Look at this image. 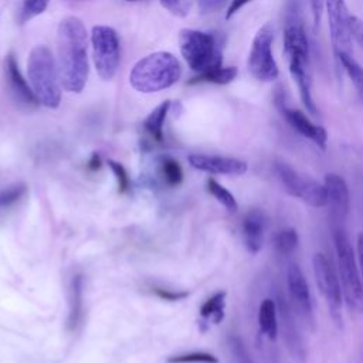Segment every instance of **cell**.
I'll return each mask as SVG.
<instances>
[{
  "instance_id": "cell-10",
  "label": "cell",
  "mask_w": 363,
  "mask_h": 363,
  "mask_svg": "<svg viewBox=\"0 0 363 363\" xmlns=\"http://www.w3.org/2000/svg\"><path fill=\"white\" fill-rule=\"evenodd\" d=\"M313 275L318 289L325 298L333 318H339L343 296L340 279L330 261L322 252H318L313 257Z\"/></svg>"
},
{
  "instance_id": "cell-14",
  "label": "cell",
  "mask_w": 363,
  "mask_h": 363,
  "mask_svg": "<svg viewBox=\"0 0 363 363\" xmlns=\"http://www.w3.org/2000/svg\"><path fill=\"white\" fill-rule=\"evenodd\" d=\"M286 288L288 296L292 303V309L302 318L309 319L312 316V298L309 286L302 269L296 264H289L286 269Z\"/></svg>"
},
{
  "instance_id": "cell-24",
  "label": "cell",
  "mask_w": 363,
  "mask_h": 363,
  "mask_svg": "<svg viewBox=\"0 0 363 363\" xmlns=\"http://www.w3.org/2000/svg\"><path fill=\"white\" fill-rule=\"evenodd\" d=\"M225 292H217L208 298L200 308V315L204 319H208L214 323H220L224 318V305H225Z\"/></svg>"
},
{
  "instance_id": "cell-34",
  "label": "cell",
  "mask_w": 363,
  "mask_h": 363,
  "mask_svg": "<svg viewBox=\"0 0 363 363\" xmlns=\"http://www.w3.org/2000/svg\"><path fill=\"white\" fill-rule=\"evenodd\" d=\"M153 292L164 299V301H170V302H174V301H180L183 298L187 296V292L186 291H172V289H166V288H159V286H155L153 288Z\"/></svg>"
},
{
  "instance_id": "cell-30",
  "label": "cell",
  "mask_w": 363,
  "mask_h": 363,
  "mask_svg": "<svg viewBox=\"0 0 363 363\" xmlns=\"http://www.w3.org/2000/svg\"><path fill=\"white\" fill-rule=\"evenodd\" d=\"M108 166L111 167L112 173L115 174L119 193H126V191L129 190L130 182H129V176H128V172H126V169L123 167V164H121V163L116 162V160L109 159V160H108Z\"/></svg>"
},
{
  "instance_id": "cell-16",
  "label": "cell",
  "mask_w": 363,
  "mask_h": 363,
  "mask_svg": "<svg viewBox=\"0 0 363 363\" xmlns=\"http://www.w3.org/2000/svg\"><path fill=\"white\" fill-rule=\"evenodd\" d=\"M279 111L284 116V119L288 122V125L296 130L299 135H302L303 138L312 140L315 145H318L319 147L325 149L326 142H328V132L325 128H322L320 125L313 123L302 111L299 109H294L289 108L286 105H281Z\"/></svg>"
},
{
  "instance_id": "cell-5",
  "label": "cell",
  "mask_w": 363,
  "mask_h": 363,
  "mask_svg": "<svg viewBox=\"0 0 363 363\" xmlns=\"http://www.w3.org/2000/svg\"><path fill=\"white\" fill-rule=\"evenodd\" d=\"M333 242L337 255L339 279L343 296L353 309L363 308V279L350 240L342 225L333 227Z\"/></svg>"
},
{
  "instance_id": "cell-2",
  "label": "cell",
  "mask_w": 363,
  "mask_h": 363,
  "mask_svg": "<svg viewBox=\"0 0 363 363\" xmlns=\"http://www.w3.org/2000/svg\"><path fill=\"white\" fill-rule=\"evenodd\" d=\"M284 52L286 55L288 68L295 81L301 101L306 111L316 115V106L312 98V71H311V48L306 31L296 17H289L284 28Z\"/></svg>"
},
{
  "instance_id": "cell-7",
  "label": "cell",
  "mask_w": 363,
  "mask_h": 363,
  "mask_svg": "<svg viewBox=\"0 0 363 363\" xmlns=\"http://www.w3.org/2000/svg\"><path fill=\"white\" fill-rule=\"evenodd\" d=\"M92 57L98 75L104 81H109L115 77L119 60V38L113 28L108 26H95L91 31Z\"/></svg>"
},
{
  "instance_id": "cell-9",
  "label": "cell",
  "mask_w": 363,
  "mask_h": 363,
  "mask_svg": "<svg viewBox=\"0 0 363 363\" xmlns=\"http://www.w3.org/2000/svg\"><path fill=\"white\" fill-rule=\"evenodd\" d=\"M274 170L288 194L302 200L312 207L326 206V190L319 182L301 174L285 162H277Z\"/></svg>"
},
{
  "instance_id": "cell-6",
  "label": "cell",
  "mask_w": 363,
  "mask_h": 363,
  "mask_svg": "<svg viewBox=\"0 0 363 363\" xmlns=\"http://www.w3.org/2000/svg\"><path fill=\"white\" fill-rule=\"evenodd\" d=\"M179 48L187 65L197 74L223 65L217 38L210 33L183 28L179 33Z\"/></svg>"
},
{
  "instance_id": "cell-36",
  "label": "cell",
  "mask_w": 363,
  "mask_h": 363,
  "mask_svg": "<svg viewBox=\"0 0 363 363\" xmlns=\"http://www.w3.org/2000/svg\"><path fill=\"white\" fill-rule=\"evenodd\" d=\"M311 4V13L313 17V23L318 24L322 17V10H323V0H309Z\"/></svg>"
},
{
  "instance_id": "cell-4",
  "label": "cell",
  "mask_w": 363,
  "mask_h": 363,
  "mask_svg": "<svg viewBox=\"0 0 363 363\" xmlns=\"http://www.w3.org/2000/svg\"><path fill=\"white\" fill-rule=\"evenodd\" d=\"M27 74L40 104L51 109L57 108L61 102V81L57 62L47 45L40 44L31 48L27 61Z\"/></svg>"
},
{
  "instance_id": "cell-38",
  "label": "cell",
  "mask_w": 363,
  "mask_h": 363,
  "mask_svg": "<svg viewBox=\"0 0 363 363\" xmlns=\"http://www.w3.org/2000/svg\"><path fill=\"white\" fill-rule=\"evenodd\" d=\"M250 1H252V0H231L230 6L227 9V13H225V18H231L238 10H241Z\"/></svg>"
},
{
  "instance_id": "cell-25",
  "label": "cell",
  "mask_w": 363,
  "mask_h": 363,
  "mask_svg": "<svg viewBox=\"0 0 363 363\" xmlns=\"http://www.w3.org/2000/svg\"><path fill=\"white\" fill-rule=\"evenodd\" d=\"M207 190H208V193H210L221 206H224L228 211H231V213L237 211L238 204H237L235 197H234L223 184H220L216 179H213V177L207 179Z\"/></svg>"
},
{
  "instance_id": "cell-8",
  "label": "cell",
  "mask_w": 363,
  "mask_h": 363,
  "mask_svg": "<svg viewBox=\"0 0 363 363\" xmlns=\"http://www.w3.org/2000/svg\"><path fill=\"white\" fill-rule=\"evenodd\" d=\"M274 28L265 23L252 38L251 50L248 54V71L258 81H274L279 75L278 64L272 52Z\"/></svg>"
},
{
  "instance_id": "cell-27",
  "label": "cell",
  "mask_w": 363,
  "mask_h": 363,
  "mask_svg": "<svg viewBox=\"0 0 363 363\" xmlns=\"http://www.w3.org/2000/svg\"><path fill=\"white\" fill-rule=\"evenodd\" d=\"M299 238H298V233L294 228H285L281 230L275 238H274V245L275 250L281 254V255H289L292 254L296 247H298Z\"/></svg>"
},
{
  "instance_id": "cell-3",
  "label": "cell",
  "mask_w": 363,
  "mask_h": 363,
  "mask_svg": "<svg viewBox=\"0 0 363 363\" xmlns=\"http://www.w3.org/2000/svg\"><path fill=\"white\" fill-rule=\"evenodd\" d=\"M182 77L179 60L167 51H156L140 58L129 74V84L142 94L159 92L174 85Z\"/></svg>"
},
{
  "instance_id": "cell-32",
  "label": "cell",
  "mask_w": 363,
  "mask_h": 363,
  "mask_svg": "<svg viewBox=\"0 0 363 363\" xmlns=\"http://www.w3.org/2000/svg\"><path fill=\"white\" fill-rule=\"evenodd\" d=\"M230 347H231V353H233L237 363H254L251 356L248 354V352L245 349V345L241 342L240 337L231 336L230 337Z\"/></svg>"
},
{
  "instance_id": "cell-15",
  "label": "cell",
  "mask_w": 363,
  "mask_h": 363,
  "mask_svg": "<svg viewBox=\"0 0 363 363\" xmlns=\"http://www.w3.org/2000/svg\"><path fill=\"white\" fill-rule=\"evenodd\" d=\"M189 163L191 167L201 172H208L214 174H228V176H241L247 172V167H248L244 160H240L235 157L203 155V153L190 155Z\"/></svg>"
},
{
  "instance_id": "cell-33",
  "label": "cell",
  "mask_w": 363,
  "mask_h": 363,
  "mask_svg": "<svg viewBox=\"0 0 363 363\" xmlns=\"http://www.w3.org/2000/svg\"><path fill=\"white\" fill-rule=\"evenodd\" d=\"M160 3L172 14L184 17L190 11L193 0H160Z\"/></svg>"
},
{
  "instance_id": "cell-11",
  "label": "cell",
  "mask_w": 363,
  "mask_h": 363,
  "mask_svg": "<svg viewBox=\"0 0 363 363\" xmlns=\"http://www.w3.org/2000/svg\"><path fill=\"white\" fill-rule=\"evenodd\" d=\"M323 7H326L328 13L330 41L335 54H352V16L345 0H323Z\"/></svg>"
},
{
  "instance_id": "cell-31",
  "label": "cell",
  "mask_w": 363,
  "mask_h": 363,
  "mask_svg": "<svg viewBox=\"0 0 363 363\" xmlns=\"http://www.w3.org/2000/svg\"><path fill=\"white\" fill-rule=\"evenodd\" d=\"M50 0H23L21 14L23 20H30L45 11Z\"/></svg>"
},
{
  "instance_id": "cell-17",
  "label": "cell",
  "mask_w": 363,
  "mask_h": 363,
  "mask_svg": "<svg viewBox=\"0 0 363 363\" xmlns=\"http://www.w3.org/2000/svg\"><path fill=\"white\" fill-rule=\"evenodd\" d=\"M277 306H278V313H279L281 320H282V330H284V336H285V342L288 345V349L291 350V353L295 359L303 360L305 352H303L302 340H301V336L298 333V329H296V325H295V320H294V312L295 311L289 306L288 301H285L282 295H279Z\"/></svg>"
},
{
  "instance_id": "cell-37",
  "label": "cell",
  "mask_w": 363,
  "mask_h": 363,
  "mask_svg": "<svg viewBox=\"0 0 363 363\" xmlns=\"http://www.w3.org/2000/svg\"><path fill=\"white\" fill-rule=\"evenodd\" d=\"M356 258H357V265L359 271L363 279V233L357 235V242H356Z\"/></svg>"
},
{
  "instance_id": "cell-28",
  "label": "cell",
  "mask_w": 363,
  "mask_h": 363,
  "mask_svg": "<svg viewBox=\"0 0 363 363\" xmlns=\"http://www.w3.org/2000/svg\"><path fill=\"white\" fill-rule=\"evenodd\" d=\"M26 193H27V186L24 183H16L3 189L0 191V210L11 207L17 201H20Z\"/></svg>"
},
{
  "instance_id": "cell-29",
  "label": "cell",
  "mask_w": 363,
  "mask_h": 363,
  "mask_svg": "<svg viewBox=\"0 0 363 363\" xmlns=\"http://www.w3.org/2000/svg\"><path fill=\"white\" fill-rule=\"evenodd\" d=\"M169 363H218V359L206 352H191L186 354H177L167 359Z\"/></svg>"
},
{
  "instance_id": "cell-21",
  "label": "cell",
  "mask_w": 363,
  "mask_h": 363,
  "mask_svg": "<svg viewBox=\"0 0 363 363\" xmlns=\"http://www.w3.org/2000/svg\"><path fill=\"white\" fill-rule=\"evenodd\" d=\"M170 101H164L160 105H157L145 119L143 122V129L150 135L152 139H155L156 142H162L163 140V123L164 119L169 113L170 109Z\"/></svg>"
},
{
  "instance_id": "cell-40",
  "label": "cell",
  "mask_w": 363,
  "mask_h": 363,
  "mask_svg": "<svg viewBox=\"0 0 363 363\" xmlns=\"http://www.w3.org/2000/svg\"><path fill=\"white\" fill-rule=\"evenodd\" d=\"M128 1H136V0H128Z\"/></svg>"
},
{
  "instance_id": "cell-12",
  "label": "cell",
  "mask_w": 363,
  "mask_h": 363,
  "mask_svg": "<svg viewBox=\"0 0 363 363\" xmlns=\"http://www.w3.org/2000/svg\"><path fill=\"white\" fill-rule=\"evenodd\" d=\"M4 77L9 94L18 106L24 109H35L40 105V101L35 96L33 88L28 86V82L20 72L18 64L13 54H9L4 58Z\"/></svg>"
},
{
  "instance_id": "cell-22",
  "label": "cell",
  "mask_w": 363,
  "mask_h": 363,
  "mask_svg": "<svg viewBox=\"0 0 363 363\" xmlns=\"http://www.w3.org/2000/svg\"><path fill=\"white\" fill-rule=\"evenodd\" d=\"M238 71L235 67H216L211 68L206 72L197 74L196 77H193L189 84H200V82H210V84H217V85H225L230 84L235 77H237Z\"/></svg>"
},
{
  "instance_id": "cell-20",
  "label": "cell",
  "mask_w": 363,
  "mask_h": 363,
  "mask_svg": "<svg viewBox=\"0 0 363 363\" xmlns=\"http://www.w3.org/2000/svg\"><path fill=\"white\" fill-rule=\"evenodd\" d=\"M84 316V279L81 275L72 277L71 281V305L68 325L72 330L78 328Z\"/></svg>"
},
{
  "instance_id": "cell-23",
  "label": "cell",
  "mask_w": 363,
  "mask_h": 363,
  "mask_svg": "<svg viewBox=\"0 0 363 363\" xmlns=\"http://www.w3.org/2000/svg\"><path fill=\"white\" fill-rule=\"evenodd\" d=\"M335 55L340 62L342 68L345 69V72L347 74V77L350 78V81L353 82L356 91L363 98V67L349 52H339Z\"/></svg>"
},
{
  "instance_id": "cell-35",
  "label": "cell",
  "mask_w": 363,
  "mask_h": 363,
  "mask_svg": "<svg viewBox=\"0 0 363 363\" xmlns=\"http://www.w3.org/2000/svg\"><path fill=\"white\" fill-rule=\"evenodd\" d=\"M197 1L203 13H214L227 3V0H197Z\"/></svg>"
},
{
  "instance_id": "cell-1",
  "label": "cell",
  "mask_w": 363,
  "mask_h": 363,
  "mask_svg": "<svg viewBox=\"0 0 363 363\" xmlns=\"http://www.w3.org/2000/svg\"><path fill=\"white\" fill-rule=\"evenodd\" d=\"M57 68L61 85L68 92H81L86 84L89 65L86 30L75 17H64L57 28Z\"/></svg>"
},
{
  "instance_id": "cell-19",
  "label": "cell",
  "mask_w": 363,
  "mask_h": 363,
  "mask_svg": "<svg viewBox=\"0 0 363 363\" xmlns=\"http://www.w3.org/2000/svg\"><path fill=\"white\" fill-rule=\"evenodd\" d=\"M258 325L262 335L275 340L278 335V306L274 299L265 298L258 309Z\"/></svg>"
},
{
  "instance_id": "cell-13",
  "label": "cell",
  "mask_w": 363,
  "mask_h": 363,
  "mask_svg": "<svg viewBox=\"0 0 363 363\" xmlns=\"http://www.w3.org/2000/svg\"><path fill=\"white\" fill-rule=\"evenodd\" d=\"M326 190V204L330 208L333 227L342 225L350 206V196L346 182L336 173H328L323 182Z\"/></svg>"
},
{
  "instance_id": "cell-18",
  "label": "cell",
  "mask_w": 363,
  "mask_h": 363,
  "mask_svg": "<svg viewBox=\"0 0 363 363\" xmlns=\"http://www.w3.org/2000/svg\"><path fill=\"white\" fill-rule=\"evenodd\" d=\"M265 217L259 210H250L242 218V240L251 254H257L264 241Z\"/></svg>"
},
{
  "instance_id": "cell-26",
  "label": "cell",
  "mask_w": 363,
  "mask_h": 363,
  "mask_svg": "<svg viewBox=\"0 0 363 363\" xmlns=\"http://www.w3.org/2000/svg\"><path fill=\"white\" fill-rule=\"evenodd\" d=\"M160 174L166 184L172 187L179 186L183 182V170L180 163L169 156L162 157L160 160Z\"/></svg>"
},
{
  "instance_id": "cell-39",
  "label": "cell",
  "mask_w": 363,
  "mask_h": 363,
  "mask_svg": "<svg viewBox=\"0 0 363 363\" xmlns=\"http://www.w3.org/2000/svg\"><path fill=\"white\" fill-rule=\"evenodd\" d=\"M99 167H101V157H99L98 153H94V155L91 156V159L88 160V169L92 170V172H95V170H98Z\"/></svg>"
}]
</instances>
